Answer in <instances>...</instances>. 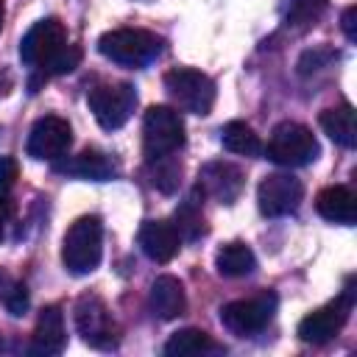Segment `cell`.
<instances>
[{
    "label": "cell",
    "instance_id": "cell-1",
    "mask_svg": "<svg viewBox=\"0 0 357 357\" xmlns=\"http://www.w3.org/2000/svg\"><path fill=\"white\" fill-rule=\"evenodd\" d=\"M98 50L120 67L139 70L162 53V39L145 28H114L98 39Z\"/></svg>",
    "mask_w": 357,
    "mask_h": 357
},
{
    "label": "cell",
    "instance_id": "cell-2",
    "mask_svg": "<svg viewBox=\"0 0 357 357\" xmlns=\"http://www.w3.org/2000/svg\"><path fill=\"white\" fill-rule=\"evenodd\" d=\"M100 257H103V223L98 215H84L64 234L61 262L70 273L84 276L100 265Z\"/></svg>",
    "mask_w": 357,
    "mask_h": 357
},
{
    "label": "cell",
    "instance_id": "cell-3",
    "mask_svg": "<svg viewBox=\"0 0 357 357\" xmlns=\"http://www.w3.org/2000/svg\"><path fill=\"white\" fill-rule=\"evenodd\" d=\"M262 153L276 162V165H284V167H301V165H310L318 159L321 148H318V139L315 134L296 123V120H282L279 126H273L271 131V139L268 145L262 148Z\"/></svg>",
    "mask_w": 357,
    "mask_h": 357
},
{
    "label": "cell",
    "instance_id": "cell-4",
    "mask_svg": "<svg viewBox=\"0 0 357 357\" xmlns=\"http://www.w3.org/2000/svg\"><path fill=\"white\" fill-rule=\"evenodd\" d=\"M184 145V120L170 106H151L142 117V151L145 159H162Z\"/></svg>",
    "mask_w": 357,
    "mask_h": 357
},
{
    "label": "cell",
    "instance_id": "cell-5",
    "mask_svg": "<svg viewBox=\"0 0 357 357\" xmlns=\"http://www.w3.org/2000/svg\"><path fill=\"white\" fill-rule=\"evenodd\" d=\"M165 89L178 109L190 114H209L215 106V81L192 67H176L165 73Z\"/></svg>",
    "mask_w": 357,
    "mask_h": 357
},
{
    "label": "cell",
    "instance_id": "cell-6",
    "mask_svg": "<svg viewBox=\"0 0 357 357\" xmlns=\"http://www.w3.org/2000/svg\"><path fill=\"white\" fill-rule=\"evenodd\" d=\"M73 321H75V329H78L81 340L89 343L92 349L109 351L120 343L117 324L112 321V312L106 310V304L95 293L78 296V301L73 307Z\"/></svg>",
    "mask_w": 357,
    "mask_h": 357
},
{
    "label": "cell",
    "instance_id": "cell-7",
    "mask_svg": "<svg viewBox=\"0 0 357 357\" xmlns=\"http://www.w3.org/2000/svg\"><path fill=\"white\" fill-rule=\"evenodd\" d=\"M86 103L98 120L100 128L114 131L128 123V117L137 109V89L126 81L120 84H98L86 92Z\"/></svg>",
    "mask_w": 357,
    "mask_h": 357
},
{
    "label": "cell",
    "instance_id": "cell-8",
    "mask_svg": "<svg viewBox=\"0 0 357 357\" xmlns=\"http://www.w3.org/2000/svg\"><path fill=\"white\" fill-rule=\"evenodd\" d=\"M276 304H279V298L271 290H262V293H257L251 298L229 301V304L220 307V324L231 335H240V337L257 335L271 324V318L276 312Z\"/></svg>",
    "mask_w": 357,
    "mask_h": 357
},
{
    "label": "cell",
    "instance_id": "cell-9",
    "mask_svg": "<svg viewBox=\"0 0 357 357\" xmlns=\"http://www.w3.org/2000/svg\"><path fill=\"white\" fill-rule=\"evenodd\" d=\"M351 307H354V290L346 287L337 298H332L329 304L312 310L310 315H304L298 321V337L304 343H315V346L332 340L346 326V321L351 315Z\"/></svg>",
    "mask_w": 357,
    "mask_h": 357
},
{
    "label": "cell",
    "instance_id": "cell-10",
    "mask_svg": "<svg viewBox=\"0 0 357 357\" xmlns=\"http://www.w3.org/2000/svg\"><path fill=\"white\" fill-rule=\"evenodd\" d=\"M64 45H67V31H64L61 20L59 17H45L22 36L20 59H22V64H28L33 70H42Z\"/></svg>",
    "mask_w": 357,
    "mask_h": 357
},
{
    "label": "cell",
    "instance_id": "cell-11",
    "mask_svg": "<svg viewBox=\"0 0 357 357\" xmlns=\"http://www.w3.org/2000/svg\"><path fill=\"white\" fill-rule=\"evenodd\" d=\"M304 201V184L290 173H271L257 187V204L265 218H282L298 209Z\"/></svg>",
    "mask_w": 357,
    "mask_h": 357
},
{
    "label": "cell",
    "instance_id": "cell-12",
    "mask_svg": "<svg viewBox=\"0 0 357 357\" xmlns=\"http://www.w3.org/2000/svg\"><path fill=\"white\" fill-rule=\"evenodd\" d=\"M70 145H73V128L64 117L45 114L31 126V134H28V156L31 159H39V162L59 159L70 151Z\"/></svg>",
    "mask_w": 357,
    "mask_h": 357
},
{
    "label": "cell",
    "instance_id": "cell-13",
    "mask_svg": "<svg viewBox=\"0 0 357 357\" xmlns=\"http://www.w3.org/2000/svg\"><path fill=\"white\" fill-rule=\"evenodd\" d=\"M245 187L243 170L231 162H206L198 170V192L215 198L218 204H234Z\"/></svg>",
    "mask_w": 357,
    "mask_h": 357
},
{
    "label": "cell",
    "instance_id": "cell-14",
    "mask_svg": "<svg viewBox=\"0 0 357 357\" xmlns=\"http://www.w3.org/2000/svg\"><path fill=\"white\" fill-rule=\"evenodd\" d=\"M67 346V332H64V315L56 304L45 307L36 318L33 335H31V346L28 351L33 357H56L61 354Z\"/></svg>",
    "mask_w": 357,
    "mask_h": 357
},
{
    "label": "cell",
    "instance_id": "cell-15",
    "mask_svg": "<svg viewBox=\"0 0 357 357\" xmlns=\"http://www.w3.org/2000/svg\"><path fill=\"white\" fill-rule=\"evenodd\" d=\"M137 243L142 248V254L153 262H170L176 254H178V245H181V237L178 231L173 229V223L167 220H145L139 226V234H137Z\"/></svg>",
    "mask_w": 357,
    "mask_h": 357
},
{
    "label": "cell",
    "instance_id": "cell-16",
    "mask_svg": "<svg viewBox=\"0 0 357 357\" xmlns=\"http://www.w3.org/2000/svg\"><path fill=\"white\" fill-rule=\"evenodd\" d=\"M315 209L324 220L329 223H343V226H351L357 220V204H354V192L343 184H332V187H324L318 195H315Z\"/></svg>",
    "mask_w": 357,
    "mask_h": 357
},
{
    "label": "cell",
    "instance_id": "cell-17",
    "mask_svg": "<svg viewBox=\"0 0 357 357\" xmlns=\"http://www.w3.org/2000/svg\"><path fill=\"white\" fill-rule=\"evenodd\" d=\"M148 301H151L153 315H159L162 321H173L178 315H184V310H187L184 284L176 276H156L151 284Z\"/></svg>",
    "mask_w": 357,
    "mask_h": 357
},
{
    "label": "cell",
    "instance_id": "cell-18",
    "mask_svg": "<svg viewBox=\"0 0 357 357\" xmlns=\"http://www.w3.org/2000/svg\"><path fill=\"white\" fill-rule=\"evenodd\" d=\"M59 170L70 173V176H78V178H86V181H109V178L117 176V162L109 153L98 151V148H86L75 159L59 165Z\"/></svg>",
    "mask_w": 357,
    "mask_h": 357
},
{
    "label": "cell",
    "instance_id": "cell-19",
    "mask_svg": "<svg viewBox=\"0 0 357 357\" xmlns=\"http://www.w3.org/2000/svg\"><path fill=\"white\" fill-rule=\"evenodd\" d=\"M324 134L343 145V148H354L357 145V131H354V109L349 103H340V106H332V109H324L321 117H318Z\"/></svg>",
    "mask_w": 357,
    "mask_h": 357
},
{
    "label": "cell",
    "instance_id": "cell-20",
    "mask_svg": "<svg viewBox=\"0 0 357 357\" xmlns=\"http://www.w3.org/2000/svg\"><path fill=\"white\" fill-rule=\"evenodd\" d=\"M223 351L220 343H215L212 335H206L204 329H178L170 335V340L165 343V354L170 357H192V354H218Z\"/></svg>",
    "mask_w": 357,
    "mask_h": 357
},
{
    "label": "cell",
    "instance_id": "cell-21",
    "mask_svg": "<svg viewBox=\"0 0 357 357\" xmlns=\"http://www.w3.org/2000/svg\"><path fill=\"white\" fill-rule=\"evenodd\" d=\"M173 229L178 231L181 240H198L206 234V223H204V212H201V201H198V187H195V192H190L176 206Z\"/></svg>",
    "mask_w": 357,
    "mask_h": 357
},
{
    "label": "cell",
    "instance_id": "cell-22",
    "mask_svg": "<svg viewBox=\"0 0 357 357\" xmlns=\"http://www.w3.org/2000/svg\"><path fill=\"white\" fill-rule=\"evenodd\" d=\"M220 142L229 153H240V156H262V142L254 134V128L243 120H229L220 128Z\"/></svg>",
    "mask_w": 357,
    "mask_h": 357
},
{
    "label": "cell",
    "instance_id": "cell-23",
    "mask_svg": "<svg viewBox=\"0 0 357 357\" xmlns=\"http://www.w3.org/2000/svg\"><path fill=\"white\" fill-rule=\"evenodd\" d=\"M215 268L220 276H248L257 268V257L245 243H226L215 257Z\"/></svg>",
    "mask_w": 357,
    "mask_h": 357
},
{
    "label": "cell",
    "instance_id": "cell-24",
    "mask_svg": "<svg viewBox=\"0 0 357 357\" xmlns=\"http://www.w3.org/2000/svg\"><path fill=\"white\" fill-rule=\"evenodd\" d=\"M324 11H326V0H290L284 11V22L293 31H310Z\"/></svg>",
    "mask_w": 357,
    "mask_h": 357
},
{
    "label": "cell",
    "instance_id": "cell-25",
    "mask_svg": "<svg viewBox=\"0 0 357 357\" xmlns=\"http://www.w3.org/2000/svg\"><path fill=\"white\" fill-rule=\"evenodd\" d=\"M0 304H3L11 315H25V312H28V304H31L28 287H25L20 279H14L6 268H0Z\"/></svg>",
    "mask_w": 357,
    "mask_h": 357
},
{
    "label": "cell",
    "instance_id": "cell-26",
    "mask_svg": "<svg viewBox=\"0 0 357 357\" xmlns=\"http://www.w3.org/2000/svg\"><path fill=\"white\" fill-rule=\"evenodd\" d=\"M148 165H151V176H153L151 181H153V187L162 190V192H176V187L181 181V162H176L173 153H170V156L153 159Z\"/></svg>",
    "mask_w": 357,
    "mask_h": 357
},
{
    "label": "cell",
    "instance_id": "cell-27",
    "mask_svg": "<svg viewBox=\"0 0 357 357\" xmlns=\"http://www.w3.org/2000/svg\"><path fill=\"white\" fill-rule=\"evenodd\" d=\"M332 59H337V53L332 47H315V50H307L301 59H298V73L301 75H310L321 67H326Z\"/></svg>",
    "mask_w": 357,
    "mask_h": 357
},
{
    "label": "cell",
    "instance_id": "cell-28",
    "mask_svg": "<svg viewBox=\"0 0 357 357\" xmlns=\"http://www.w3.org/2000/svg\"><path fill=\"white\" fill-rule=\"evenodd\" d=\"M20 178V165L14 156H0V198H8Z\"/></svg>",
    "mask_w": 357,
    "mask_h": 357
},
{
    "label": "cell",
    "instance_id": "cell-29",
    "mask_svg": "<svg viewBox=\"0 0 357 357\" xmlns=\"http://www.w3.org/2000/svg\"><path fill=\"white\" fill-rule=\"evenodd\" d=\"M340 25H343L346 39H349V42H354V39H357V8H354V6H349V8L343 11Z\"/></svg>",
    "mask_w": 357,
    "mask_h": 357
},
{
    "label": "cell",
    "instance_id": "cell-30",
    "mask_svg": "<svg viewBox=\"0 0 357 357\" xmlns=\"http://www.w3.org/2000/svg\"><path fill=\"white\" fill-rule=\"evenodd\" d=\"M8 89H11V75H8L6 67H0V98H6Z\"/></svg>",
    "mask_w": 357,
    "mask_h": 357
},
{
    "label": "cell",
    "instance_id": "cell-31",
    "mask_svg": "<svg viewBox=\"0 0 357 357\" xmlns=\"http://www.w3.org/2000/svg\"><path fill=\"white\" fill-rule=\"evenodd\" d=\"M8 212H11V204H8V198H0V240H3V226H6V218H8Z\"/></svg>",
    "mask_w": 357,
    "mask_h": 357
},
{
    "label": "cell",
    "instance_id": "cell-32",
    "mask_svg": "<svg viewBox=\"0 0 357 357\" xmlns=\"http://www.w3.org/2000/svg\"><path fill=\"white\" fill-rule=\"evenodd\" d=\"M3 17H6V6H3V0H0V28H3Z\"/></svg>",
    "mask_w": 357,
    "mask_h": 357
},
{
    "label": "cell",
    "instance_id": "cell-33",
    "mask_svg": "<svg viewBox=\"0 0 357 357\" xmlns=\"http://www.w3.org/2000/svg\"><path fill=\"white\" fill-rule=\"evenodd\" d=\"M3 349H6V337L0 335V351H3Z\"/></svg>",
    "mask_w": 357,
    "mask_h": 357
}]
</instances>
